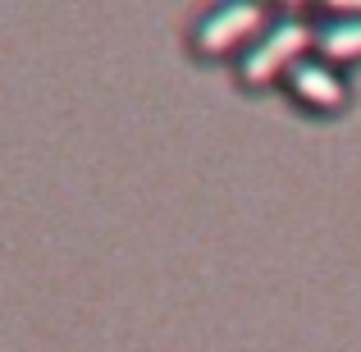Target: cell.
<instances>
[{"label": "cell", "mask_w": 361, "mask_h": 352, "mask_svg": "<svg viewBox=\"0 0 361 352\" xmlns=\"http://www.w3.org/2000/svg\"><path fill=\"white\" fill-rule=\"evenodd\" d=\"M298 42H302V28H283V32H274V42L265 46V51H256L252 60H247V69H252V73H256V69H265L270 60H279V55L288 51V46H298Z\"/></svg>", "instance_id": "6da1fadb"}, {"label": "cell", "mask_w": 361, "mask_h": 352, "mask_svg": "<svg viewBox=\"0 0 361 352\" xmlns=\"http://www.w3.org/2000/svg\"><path fill=\"white\" fill-rule=\"evenodd\" d=\"M252 9H233V14H215L211 18V23H206L202 28V37H206V42H220V32H229V28H238V23H252Z\"/></svg>", "instance_id": "7a4b0ae2"}, {"label": "cell", "mask_w": 361, "mask_h": 352, "mask_svg": "<svg viewBox=\"0 0 361 352\" xmlns=\"http://www.w3.org/2000/svg\"><path fill=\"white\" fill-rule=\"evenodd\" d=\"M298 83H302L307 92H316V97H325V101H334V97H338V87L325 78V69H298Z\"/></svg>", "instance_id": "3957f363"}, {"label": "cell", "mask_w": 361, "mask_h": 352, "mask_svg": "<svg viewBox=\"0 0 361 352\" xmlns=\"http://www.w3.org/2000/svg\"><path fill=\"white\" fill-rule=\"evenodd\" d=\"M329 46H338V51H353V46H361V23H343L329 32Z\"/></svg>", "instance_id": "277c9868"}]
</instances>
